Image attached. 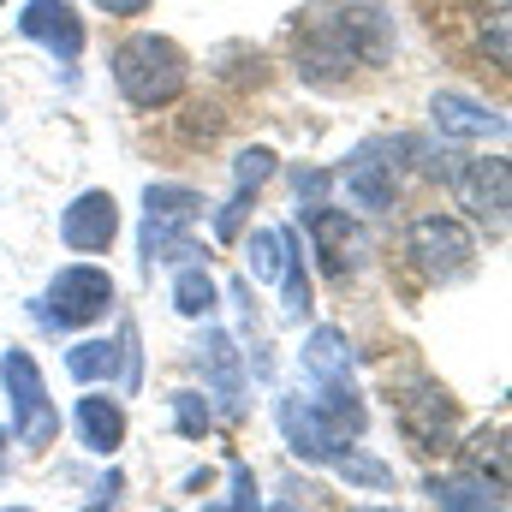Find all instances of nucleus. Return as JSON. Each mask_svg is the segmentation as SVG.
I'll return each instance as SVG.
<instances>
[{
    "mask_svg": "<svg viewBox=\"0 0 512 512\" xmlns=\"http://www.w3.org/2000/svg\"><path fill=\"white\" fill-rule=\"evenodd\" d=\"M6 512H30V507H6Z\"/></svg>",
    "mask_w": 512,
    "mask_h": 512,
    "instance_id": "473e14b6",
    "label": "nucleus"
},
{
    "mask_svg": "<svg viewBox=\"0 0 512 512\" xmlns=\"http://www.w3.org/2000/svg\"><path fill=\"white\" fill-rule=\"evenodd\" d=\"M429 495L441 512H507V495L489 477H429Z\"/></svg>",
    "mask_w": 512,
    "mask_h": 512,
    "instance_id": "4468645a",
    "label": "nucleus"
},
{
    "mask_svg": "<svg viewBox=\"0 0 512 512\" xmlns=\"http://www.w3.org/2000/svg\"><path fill=\"white\" fill-rule=\"evenodd\" d=\"M346 197L358 209H387L393 203V161H387V143H364L352 161H346Z\"/></svg>",
    "mask_w": 512,
    "mask_h": 512,
    "instance_id": "9b49d317",
    "label": "nucleus"
},
{
    "mask_svg": "<svg viewBox=\"0 0 512 512\" xmlns=\"http://www.w3.org/2000/svg\"><path fill=\"white\" fill-rule=\"evenodd\" d=\"M60 239H66L72 251H108V245L120 239V203H114L108 191H84V197L66 209Z\"/></svg>",
    "mask_w": 512,
    "mask_h": 512,
    "instance_id": "9d476101",
    "label": "nucleus"
},
{
    "mask_svg": "<svg viewBox=\"0 0 512 512\" xmlns=\"http://www.w3.org/2000/svg\"><path fill=\"white\" fill-rule=\"evenodd\" d=\"M411 256H417V268H423L429 280L453 286V280H465V274L477 268V239H471L465 221H453V215H423V221L411 227Z\"/></svg>",
    "mask_w": 512,
    "mask_h": 512,
    "instance_id": "20e7f679",
    "label": "nucleus"
},
{
    "mask_svg": "<svg viewBox=\"0 0 512 512\" xmlns=\"http://www.w3.org/2000/svg\"><path fill=\"white\" fill-rule=\"evenodd\" d=\"M126 364V352L114 346V340H84V346H72L66 352V370L78 376V382H102V376H114ZM131 370V364H126ZM131 382H137V370H131Z\"/></svg>",
    "mask_w": 512,
    "mask_h": 512,
    "instance_id": "a211bd4d",
    "label": "nucleus"
},
{
    "mask_svg": "<svg viewBox=\"0 0 512 512\" xmlns=\"http://www.w3.org/2000/svg\"><path fill=\"white\" fill-rule=\"evenodd\" d=\"M483 36H495V60L507 66V0H489V12H483Z\"/></svg>",
    "mask_w": 512,
    "mask_h": 512,
    "instance_id": "cd10ccee",
    "label": "nucleus"
},
{
    "mask_svg": "<svg viewBox=\"0 0 512 512\" xmlns=\"http://www.w3.org/2000/svg\"><path fill=\"white\" fill-rule=\"evenodd\" d=\"M108 304H114V280L102 274V268H60L54 274V286H48V298H42V322L48 328H84V322H96V316H108Z\"/></svg>",
    "mask_w": 512,
    "mask_h": 512,
    "instance_id": "39448f33",
    "label": "nucleus"
},
{
    "mask_svg": "<svg viewBox=\"0 0 512 512\" xmlns=\"http://www.w3.org/2000/svg\"><path fill=\"white\" fill-rule=\"evenodd\" d=\"M328 185H334V179H328L322 167H298V173H292V197H304V209H316V203L328 197Z\"/></svg>",
    "mask_w": 512,
    "mask_h": 512,
    "instance_id": "a878e982",
    "label": "nucleus"
},
{
    "mask_svg": "<svg viewBox=\"0 0 512 512\" xmlns=\"http://www.w3.org/2000/svg\"><path fill=\"white\" fill-rule=\"evenodd\" d=\"M298 215H304V227H310L316 251H322V262H328V274H346V268H352V251H358V227H352L340 209H328V203L298 209Z\"/></svg>",
    "mask_w": 512,
    "mask_h": 512,
    "instance_id": "f8f14e48",
    "label": "nucleus"
},
{
    "mask_svg": "<svg viewBox=\"0 0 512 512\" xmlns=\"http://www.w3.org/2000/svg\"><path fill=\"white\" fill-rule=\"evenodd\" d=\"M334 471H340L346 483H364V489H387V483H393V471H387L382 459H364V453H352V447L334 459Z\"/></svg>",
    "mask_w": 512,
    "mask_h": 512,
    "instance_id": "b1692460",
    "label": "nucleus"
},
{
    "mask_svg": "<svg viewBox=\"0 0 512 512\" xmlns=\"http://www.w3.org/2000/svg\"><path fill=\"white\" fill-rule=\"evenodd\" d=\"M18 30H24L30 42H42L60 66H72V60L84 54V18L72 12V0H24Z\"/></svg>",
    "mask_w": 512,
    "mask_h": 512,
    "instance_id": "1a4fd4ad",
    "label": "nucleus"
},
{
    "mask_svg": "<svg viewBox=\"0 0 512 512\" xmlns=\"http://www.w3.org/2000/svg\"><path fill=\"white\" fill-rule=\"evenodd\" d=\"M0 382H6V399H12V435H18L24 447H48V441L60 435V411H54V399H48V387H42L36 358L12 346V352L0 358Z\"/></svg>",
    "mask_w": 512,
    "mask_h": 512,
    "instance_id": "f03ea898",
    "label": "nucleus"
},
{
    "mask_svg": "<svg viewBox=\"0 0 512 512\" xmlns=\"http://www.w3.org/2000/svg\"><path fill=\"white\" fill-rule=\"evenodd\" d=\"M507 155H477V161H465L459 173H453V191H459V203L489 227V233H507Z\"/></svg>",
    "mask_w": 512,
    "mask_h": 512,
    "instance_id": "423d86ee",
    "label": "nucleus"
},
{
    "mask_svg": "<svg viewBox=\"0 0 512 512\" xmlns=\"http://www.w3.org/2000/svg\"><path fill=\"white\" fill-rule=\"evenodd\" d=\"M90 512H102V507H90Z\"/></svg>",
    "mask_w": 512,
    "mask_h": 512,
    "instance_id": "72a5a7b5",
    "label": "nucleus"
},
{
    "mask_svg": "<svg viewBox=\"0 0 512 512\" xmlns=\"http://www.w3.org/2000/svg\"><path fill=\"white\" fill-rule=\"evenodd\" d=\"M173 304H179V316H209L215 310V280H209V268H179V280H173Z\"/></svg>",
    "mask_w": 512,
    "mask_h": 512,
    "instance_id": "412c9836",
    "label": "nucleus"
},
{
    "mask_svg": "<svg viewBox=\"0 0 512 512\" xmlns=\"http://www.w3.org/2000/svg\"><path fill=\"white\" fill-rule=\"evenodd\" d=\"M251 274L256 280H280V262H286V227H262L251 233Z\"/></svg>",
    "mask_w": 512,
    "mask_h": 512,
    "instance_id": "5701e85b",
    "label": "nucleus"
},
{
    "mask_svg": "<svg viewBox=\"0 0 512 512\" xmlns=\"http://www.w3.org/2000/svg\"><path fill=\"white\" fill-rule=\"evenodd\" d=\"M114 84L126 90V102H137V108H167L185 90V54H179V42L155 36V30H137L114 54Z\"/></svg>",
    "mask_w": 512,
    "mask_h": 512,
    "instance_id": "f257e3e1",
    "label": "nucleus"
},
{
    "mask_svg": "<svg viewBox=\"0 0 512 512\" xmlns=\"http://www.w3.org/2000/svg\"><path fill=\"white\" fill-rule=\"evenodd\" d=\"M358 512H387V507H358Z\"/></svg>",
    "mask_w": 512,
    "mask_h": 512,
    "instance_id": "7c9ffc66",
    "label": "nucleus"
},
{
    "mask_svg": "<svg viewBox=\"0 0 512 512\" xmlns=\"http://www.w3.org/2000/svg\"><path fill=\"white\" fill-rule=\"evenodd\" d=\"M274 512H298V507H292V501H280V507H274Z\"/></svg>",
    "mask_w": 512,
    "mask_h": 512,
    "instance_id": "c756f323",
    "label": "nucleus"
},
{
    "mask_svg": "<svg viewBox=\"0 0 512 512\" xmlns=\"http://www.w3.org/2000/svg\"><path fill=\"white\" fill-rule=\"evenodd\" d=\"M280 435H286V441H292V453H298V459H310V465H334V459L346 453V435H340V429L310 405V399H298V393H292V399H280Z\"/></svg>",
    "mask_w": 512,
    "mask_h": 512,
    "instance_id": "6e6552de",
    "label": "nucleus"
},
{
    "mask_svg": "<svg viewBox=\"0 0 512 512\" xmlns=\"http://www.w3.org/2000/svg\"><path fill=\"white\" fill-rule=\"evenodd\" d=\"M0 6H6V0H0Z\"/></svg>",
    "mask_w": 512,
    "mask_h": 512,
    "instance_id": "f704fd0d",
    "label": "nucleus"
},
{
    "mask_svg": "<svg viewBox=\"0 0 512 512\" xmlns=\"http://www.w3.org/2000/svg\"><path fill=\"white\" fill-rule=\"evenodd\" d=\"M280 286H286V316H292V322L316 310V304H310V274H304V262H298V239H292V233H286V262H280Z\"/></svg>",
    "mask_w": 512,
    "mask_h": 512,
    "instance_id": "4be33fe9",
    "label": "nucleus"
},
{
    "mask_svg": "<svg viewBox=\"0 0 512 512\" xmlns=\"http://www.w3.org/2000/svg\"><path fill=\"white\" fill-rule=\"evenodd\" d=\"M340 435H364V423H370V411H364V399H358V387L340 382V387H322V399H310Z\"/></svg>",
    "mask_w": 512,
    "mask_h": 512,
    "instance_id": "6ab92c4d",
    "label": "nucleus"
},
{
    "mask_svg": "<svg viewBox=\"0 0 512 512\" xmlns=\"http://www.w3.org/2000/svg\"><path fill=\"white\" fill-rule=\"evenodd\" d=\"M173 417H179L185 435H203V429H209V405H203V393H173Z\"/></svg>",
    "mask_w": 512,
    "mask_h": 512,
    "instance_id": "393cba45",
    "label": "nucleus"
},
{
    "mask_svg": "<svg viewBox=\"0 0 512 512\" xmlns=\"http://www.w3.org/2000/svg\"><path fill=\"white\" fill-rule=\"evenodd\" d=\"M399 429L417 453H453V399L435 382H417L399 399Z\"/></svg>",
    "mask_w": 512,
    "mask_h": 512,
    "instance_id": "0eeeda50",
    "label": "nucleus"
},
{
    "mask_svg": "<svg viewBox=\"0 0 512 512\" xmlns=\"http://www.w3.org/2000/svg\"><path fill=\"white\" fill-rule=\"evenodd\" d=\"M429 114H435V126L447 131V137H501L507 120L495 114V108H483V102H471V96H459V90H441L435 102H429Z\"/></svg>",
    "mask_w": 512,
    "mask_h": 512,
    "instance_id": "ddd939ff",
    "label": "nucleus"
},
{
    "mask_svg": "<svg viewBox=\"0 0 512 512\" xmlns=\"http://www.w3.org/2000/svg\"><path fill=\"white\" fill-rule=\"evenodd\" d=\"M304 370H310L316 387L352 382V346H346V334H340V328H316L310 346H304Z\"/></svg>",
    "mask_w": 512,
    "mask_h": 512,
    "instance_id": "dca6fc26",
    "label": "nucleus"
},
{
    "mask_svg": "<svg viewBox=\"0 0 512 512\" xmlns=\"http://www.w3.org/2000/svg\"><path fill=\"white\" fill-rule=\"evenodd\" d=\"M0 453H6V429H0Z\"/></svg>",
    "mask_w": 512,
    "mask_h": 512,
    "instance_id": "2f4dec72",
    "label": "nucleus"
},
{
    "mask_svg": "<svg viewBox=\"0 0 512 512\" xmlns=\"http://www.w3.org/2000/svg\"><path fill=\"white\" fill-rule=\"evenodd\" d=\"M78 435H84V447L114 453V447L126 441V411H120V399H108V393L78 399Z\"/></svg>",
    "mask_w": 512,
    "mask_h": 512,
    "instance_id": "f3484780",
    "label": "nucleus"
},
{
    "mask_svg": "<svg viewBox=\"0 0 512 512\" xmlns=\"http://www.w3.org/2000/svg\"><path fill=\"white\" fill-rule=\"evenodd\" d=\"M96 6H102V12H114V18H131V12H143L149 0H96Z\"/></svg>",
    "mask_w": 512,
    "mask_h": 512,
    "instance_id": "c85d7f7f",
    "label": "nucleus"
},
{
    "mask_svg": "<svg viewBox=\"0 0 512 512\" xmlns=\"http://www.w3.org/2000/svg\"><path fill=\"white\" fill-rule=\"evenodd\" d=\"M227 512H262V501H256V477L251 465H233V507Z\"/></svg>",
    "mask_w": 512,
    "mask_h": 512,
    "instance_id": "bb28decb",
    "label": "nucleus"
},
{
    "mask_svg": "<svg viewBox=\"0 0 512 512\" xmlns=\"http://www.w3.org/2000/svg\"><path fill=\"white\" fill-rule=\"evenodd\" d=\"M203 370L215 376L227 411H239V358H233V340L227 334H203Z\"/></svg>",
    "mask_w": 512,
    "mask_h": 512,
    "instance_id": "aec40b11",
    "label": "nucleus"
},
{
    "mask_svg": "<svg viewBox=\"0 0 512 512\" xmlns=\"http://www.w3.org/2000/svg\"><path fill=\"white\" fill-rule=\"evenodd\" d=\"M274 173V149H245L239 155V191H233V203L221 209V221H215V239H239V227H245V209H251L256 185Z\"/></svg>",
    "mask_w": 512,
    "mask_h": 512,
    "instance_id": "2eb2a0df",
    "label": "nucleus"
},
{
    "mask_svg": "<svg viewBox=\"0 0 512 512\" xmlns=\"http://www.w3.org/2000/svg\"><path fill=\"white\" fill-rule=\"evenodd\" d=\"M203 197L185 191V185H149L143 191V256L149 262H179V256H197L185 227L197 221Z\"/></svg>",
    "mask_w": 512,
    "mask_h": 512,
    "instance_id": "7ed1b4c3",
    "label": "nucleus"
}]
</instances>
